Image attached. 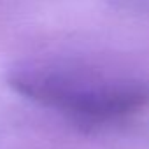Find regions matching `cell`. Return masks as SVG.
Segmentation results:
<instances>
[{"label": "cell", "mask_w": 149, "mask_h": 149, "mask_svg": "<svg viewBox=\"0 0 149 149\" xmlns=\"http://www.w3.org/2000/svg\"><path fill=\"white\" fill-rule=\"evenodd\" d=\"M9 84L25 98L86 126L116 123L149 104V79L77 58L18 63Z\"/></svg>", "instance_id": "1"}]
</instances>
